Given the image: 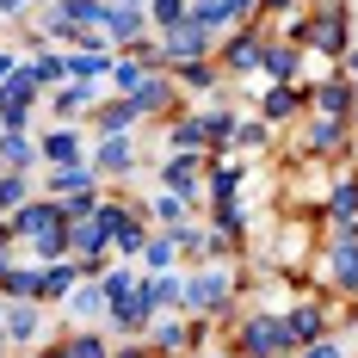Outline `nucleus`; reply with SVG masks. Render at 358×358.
Wrapping results in <instances>:
<instances>
[{
  "label": "nucleus",
  "mask_w": 358,
  "mask_h": 358,
  "mask_svg": "<svg viewBox=\"0 0 358 358\" xmlns=\"http://www.w3.org/2000/svg\"><path fill=\"white\" fill-rule=\"evenodd\" d=\"M62 352H69V358H111V346L99 340V334H93V327H80V334H74Z\"/></svg>",
  "instance_id": "nucleus-29"
},
{
  "label": "nucleus",
  "mask_w": 358,
  "mask_h": 358,
  "mask_svg": "<svg viewBox=\"0 0 358 358\" xmlns=\"http://www.w3.org/2000/svg\"><path fill=\"white\" fill-rule=\"evenodd\" d=\"M296 43H315V50H346V6H322V13H309V19H296L290 25Z\"/></svg>",
  "instance_id": "nucleus-3"
},
{
  "label": "nucleus",
  "mask_w": 358,
  "mask_h": 358,
  "mask_svg": "<svg viewBox=\"0 0 358 358\" xmlns=\"http://www.w3.org/2000/svg\"><path fill=\"white\" fill-rule=\"evenodd\" d=\"M106 222H99V210L93 216H80V222H69V253L74 259H99V253H106Z\"/></svg>",
  "instance_id": "nucleus-7"
},
{
  "label": "nucleus",
  "mask_w": 358,
  "mask_h": 358,
  "mask_svg": "<svg viewBox=\"0 0 358 358\" xmlns=\"http://www.w3.org/2000/svg\"><path fill=\"white\" fill-rule=\"evenodd\" d=\"M161 185H167L173 198H192V192H198V161H192V155L167 161V167H161Z\"/></svg>",
  "instance_id": "nucleus-15"
},
{
  "label": "nucleus",
  "mask_w": 358,
  "mask_h": 358,
  "mask_svg": "<svg viewBox=\"0 0 358 358\" xmlns=\"http://www.w3.org/2000/svg\"><path fill=\"white\" fill-rule=\"evenodd\" d=\"M210 43H216L210 31H198V25L185 19V25H173V31L161 37V62H173V69H185V62H204V56H210Z\"/></svg>",
  "instance_id": "nucleus-6"
},
{
  "label": "nucleus",
  "mask_w": 358,
  "mask_h": 358,
  "mask_svg": "<svg viewBox=\"0 0 358 358\" xmlns=\"http://www.w3.org/2000/svg\"><path fill=\"white\" fill-rule=\"evenodd\" d=\"M185 6H192V0H155V6H148V25L173 31V25H185Z\"/></svg>",
  "instance_id": "nucleus-30"
},
{
  "label": "nucleus",
  "mask_w": 358,
  "mask_h": 358,
  "mask_svg": "<svg viewBox=\"0 0 358 358\" xmlns=\"http://www.w3.org/2000/svg\"><path fill=\"white\" fill-rule=\"evenodd\" d=\"M93 99H99V80H93V87H87V80H74V87L56 93V117H74V111H87Z\"/></svg>",
  "instance_id": "nucleus-23"
},
{
  "label": "nucleus",
  "mask_w": 358,
  "mask_h": 358,
  "mask_svg": "<svg viewBox=\"0 0 358 358\" xmlns=\"http://www.w3.org/2000/svg\"><path fill=\"white\" fill-rule=\"evenodd\" d=\"M74 285H80V266H69V259H56V266L37 272V296H62V303H69Z\"/></svg>",
  "instance_id": "nucleus-13"
},
{
  "label": "nucleus",
  "mask_w": 358,
  "mask_h": 358,
  "mask_svg": "<svg viewBox=\"0 0 358 358\" xmlns=\"http://www.w3.org/2000/svg\"><path fill=\"white\" fill-rule=\"evenodd\" d=\"M0 6H25V0H0Z\"/></svg>",
  "instance_id": "nucleus-40"
},
{
  "label": "nucleus",
  "mask_w": 358,
  "mask_h": 358,
  "mask_svg": "<svg viewBox=\"0 0 358 358\" xmlns=\"http://www.w3.org/2000/svg\"><path fill=\"white\" fill-rule=\"evenodd\" d=\"M259 74H272L278 87L296 80V50H290V43H266V50H259Z\"/></svg>",
  "instance_id": "nucleus-14"
},
{
  "label": "nucleus",
  "mask_w": 358,
  "mask_h": 358,
  "mask_svg": "<svg viewBox=\"0 0 358 358\" xmlns=\"http://www.w3.org/2000/svg\"><path fill=\"white\" fill-rule=\"evenodd\" d=\"M19 204H25V179L6 173V179H0V210H19Z\"/></svg>",
  "instance_id": "nucleus-34"
},
{
  "label": "nucleus",
  "mask_w": 358,
  "mask_h": 358,
  "mask_svg": "<svg viewBox=\"0 0 358 358\" xmlns=\"http://www.w3.org/2000/svg\"><path fill=\"white\" fill-rule=\"evenodd\" d=\"M179 80H185L192 93H210V87H216V62H185V69H179Z\"/></svg>",
  "instance_id": "nucleus-32"
},
{
  "label": "nucleus",
  "mask_w": 358,
  "mask_h": 358,
  "mask_svg": "<svg viewBox=\"0 0 358 358\" xmlns=\"http://www.w3.org/2000/svg\"><path fill=\"white\" fill-rule=\"evenodd\" d=\"M143 296H148V309H173V303H185V278H143Z\"/></svg>",
  "instance_id": "nucleus-17"
},
{
  "label": "nucleus",
  "mask_w": 358,
  "mask_h": 358,
  "mask_svg": "<svg viewBox=\"0 0 358 358\" xmlns=\"http://www.w3.org/2000/svg\"><path fill=\"white\" fill-rule=\"evenodd\" d=\"M13 229L31 235V241H43V235H56V229H69V222H62V204H25Z\"/></svg>",
  "instance_id": "nucleus-9"
},
{
  "label": "nucleus",
  "mask_w": 358,
  "mask_h": 358,
  "mask_svg": "<svg viewBox=\"0 0 358 358\" xmlns=\"http://www.w3.org/2000/svg\"><path fill=\"white\" fill-rule=\"evenodd\" d=\"M0 161H6V173H13V167H31V161H37V143L25 136V130H6V136H0Z\"/></svg>",
  "instance_id": "nucleus-19"
},
{
  "label": "nucleus",
  "mask_w": 358,
  "mask_h": 358,
  "mask_svg": "<svg viewBox=\"0 0 358 358\" xmlns=\"http://www.w3.org/2000/svg\"><path fill=\"white\" fill-rule=\"evenodd\" d=\"M69 309H74V315H80V322H93V315H99V309H106V290H99V285H74V296H69Z\"/></svg>",
  "instance_id": "nucleus-26"
},
{
  "label": "nucleus",
  "mask_w": 358,
  "mask_h": 358,
  "mask_svg": "<svg viewBox=\"0 0 358 358\" xmlns=\"http://www.w3.org/2000/svg\"><path fill=\"white\" fill-rule=\"evenodd\" d=\"M6 69H13V56H0V74H6Z\"/></svg>",
  "instance_id": "nucleus-39"
},
{
  "label": "nucleus",
  "mask_w": 358,
  "mask_h": 358,
  "mask_svg": "<svg viewBox=\"0 0 358 358\" xmlns=\"http://www.w3.org/2000/svg\"><path fill=\"white\" fill-rule=\"evenodd\" d=\"M346 130H352L346 117H315V130H309V148H315V155H327V148L346 143Z\"/></svg>",
  "instance_id": "nucleus-24"
},
{
  "label": "nucleus",
  "mask_w": 358,
  "mask_h": 358,
  "mask_svg": "<svg viewBox=\"0 0 358 358\" xmlns=\"http://www.w3.org/2000/svg\"><path fill=\"white\" fill-rule=\"evenodd\" d=\"M43 155H50L56 167H80V136H74V130H50V136H43Z\"/></svg>",
  "instance_id": "nucleus-22"
},
{
  "label": "nucleus",
  "mask_w": 358,
  "mask_h": 358,
  "mask_svg": "<svg viewBox=\"0 0 358 358\" xmlns=\"http://www.w3.org/2000/svg\"><path fill=\"white\" fill-rule=\"evenodd\" d=\"M259 50H266V31H235L229 37V50H222V69H235V74H253L259 69Z\"/></svg>",
  "instance_id": "nucleus-8"
},
{
  "label": "nucleus",
  "mask_w": 358,
  "mask_h": 358,
  "mask_svg": "<svg viewBox=\"0 0 358 358\" xmlns=\"http://www.w3.org/2000/svg\"><path fill=\"white\" fill-rule=\"evenodd\" d=\"M143 80H148V69L136 62V56H130V62H111V93H117V99H136Z\"/></svg>",
  "instance_id": "nucleus-18"
},
{
  "label": "nucleus",
  "mask_w": 358,
  "mask_h": 358,
  "mask_svg": "<svg viewBox=\"0 0 358 358\" xmlns=\"http://www.w3.org/2000/svg\"><path fill=\"white\" fill-rule=\"evenodd\" d=\"M266 6H278V13H285V6H296V0H266Z\"/></svg>",
  "instance_id": "nucleus-38"
},
{
  "label": "nucleus",
  "mask_w": 358,
  "mask_h": 358,
  "mask_svg": "<svg viewBox=\"0 0 358 358\" xmlns=\"http://www.w3.org/2000/svg\"><path fill=\"white\" fill-rule=\"evenodd\" d=\"M130 167H136L130 136H106V143H99V173H130Z\"/></svg>",
  "instance_id": "nucleus-16"
},
{
  "label": "nucleus",
  "mask_w": 358,
  "mask_h": 358,
  "mask_svg": "<svg viewBox=\"0 0 358 358\" xmlns=\"http://www.w3.org/2000/svg\"><path fill=\"white\" fill-rule=\"evenodd\" d=\"M229 296H235V278L229 272H192L185 278V309H192V322H204V315H222L229 309Z\"/></svg>",
  "instance_id": "nucleus-2"
},
{
  "label": "nucleus",
  "mask_w": 358,
  "mask_h": 358,
  "mask_svg": "<svg viewBox=\"0 0 358 358\" xmlns=\"http://www.w3.org/2000/svg\"><path fill=\"white\" fill-rule=\"evenodd\" d=\"M93 185H99V167H87V161H80V167H56V179H50L56 204H62V198H87Z\"/></svg>",
  "instance_id": "nucleus-11"
},
{
  "label": "nucleus",
  "mask_w": 358,
  "mask_h": 358,
  "mask_svg": "<svg viewBox=\"0 0 358 358\" xmlns=\"http://www.w3.org/2000/svg\"><path fill=\"white\" fill-rule=\"evenodd\" d=\"M111 358H148V346H124V352H111Z\"/></svg>",
  "instance_id": "nucleus-36"
},
{
  "label": "nucleus",
  "mask_w": 358,
  "mask_h": 358,
  "mask_svg": "<svg viewBox=\"0 0 358 358\" xmlns=\"http://www.w3.org/2000/svg\"><path fill=\"white\" fill-rule=\"evenodd\" d=\"M130 124H136V106H130V99H117V106L99 111V130H106V136H124Z\"/></svg>",
  "instance_id": "nucleus-28"
},
{
  "label": "nucleus",
  "mask_w": 358,
  "mask_h": 358,
  "mask_svg": "<svg viewBox=\"0 0 358 358\" xmlns=\"http://www.w3.org/2000/svg\"><path fill=\"white\" fill-rule=\"evenodd\" d=\"M148 31V6L143 0H106V13H99V37L106 43H136Z\"/></svg>",
  "instance_id": "nucleus-4"
},
{
  "label": "nucleus",
  "mask_w": 358,
  "mask_h": 358,
  "mask_svg": "<svg viewBox=\"0 0 358 358\" xmlns=\"http://www.w3.org/2000/svg\"><path fill=\"white\" fill-rule=\"evenodd\" d=\"M290 111H296V87H266V99H259V124H285Z\"/></svg>",
  "instance_id": "nucleus-20"
},
{
  "label": "nucleus",
  "mask_w": 358,
  "mask_h": 358,
  "mask_svg": "<svg viewBox=\"0 0 358 358\" xmlns=\"http://www.w3.org/2000/svg\"><path fill=\"white\" fill-rule=\"evenodd\" d=\"M130 106H136V117H148V111H167V106H173V87H167V80H143V93H136Z\"/></svg>",
  "instance_id": "nucleus-25"
},
{
  "label": "nucleus",
  "mask_w": 358,
  "mask_h": 358,
  "mask_svg": "<svg viewBox=\"0 0 358 358\" xmlns=\"http://www.w3.org/2000/svg\"><path fill=\"white\" fill-rule=\"evenodd\" d=\"M204 143H210L204 117H179V124H173V148H185V155H192V148H204Z\"/></svg>",
  "instance_id": "nucleus-27"
},
{
  "label": "nucleus",
  "mask_w": 358,
  "mask_h": 358,
  "mask_svg": "<svg viewBox=\"0 0 358 358\" xmlns=\"http://www.w3.org/2000/svg\"><path fill=\"white\" fill-rule=\"evenodd\" d=\"M0 334H6V340H19V346H31L37 334H43V322H37L31 303H6V315H0Z\"/></svg>",
  "instance_id": "nucleus-12"
},
{
  "label": "nucleus",
  "mask_w": 358,
  "mask_h": 358,
  "mask_svg": "<svg viewBox=\"0 0 358 358\" xmlns=\"http://www.w3.org/2000/svg\"><path fill=\"white\" fill-rule=\"evenodd\" d=\"M315 106H322V117H352L358 87L352 80H315Z\"/></svg>",
  "instance_id": "nucleus-10"
},
{
  "label": "nucleus",
  "mask_w": 358,
  "mask_h": 358,
  "mask_svg": "<svg viewBox=\"0 0 358 358\" xmlns=\"http://www.w3.org/2000/svg\"><path fill=\"white\" fill-rule=\"evenodd\" d=\"M0 136H6V124H0Z\"/></svg>",
  "instance_id": "nucleus-41"
},
{
  "label": "nucleus",
  "mask_w": 358,
  "mask_h": 358,
  "mask_svg": "<svg viewBox=\"0 0 358 358\" xmlns=\"http://www.w3.org/2000/svg\"><path fill=\"white\" fill-rule=\"evenodd\" d=\"M235 358H290V334H285V315H248L235 327Z\"/></svg>",
  "instance_id": "nucleus-1"
},
{
  "label": "nucleus",
  "mask_w": 358,
  "mask_h": 358,
  "mask_svg": "<svg viewBox=\"0 0 358 358\" xmlns=\"http://www.w3.org/2000/svg\"><path fill=\"white\" fill-rule=\"evenodd\" d=\"M155 216H161V222H185V198H173V192H161V198H155Z\"/></svg>",
  "instance_id": "nucleus-33"
},
{
  "label": "nucleus",
  "mask_w": 358,
  "mask_h": 358,
  "mask_svg": "<svg viewBox=\"0 0 358 358\" xmlns=\"http://www.w3.org/2000/svg\"><path fill=\"white\" fill-rule=\"evenodd\" d=\"M173 253H179V241H173V235H155V241L143 248V259L155 266V272H167V266H173Z\"/></svg>",
  "instance_id": "nucleus-31"
},
{
  "label": "nucleus",
  "mask_w": 358,
  "mask_h": 358,
  "mask_svg": "<svg viewBox=\"0 0 358 358\" xmlns=\"http://www.w3.org/2000/svg\"><path fill=\"white\" fill-rule=\"evenodd\" d=\"M285 334H290V352H303V346L327 340V334H334V322H327V309L315 303V296H303V303L285 315Z\"/></svg>",
  "instance_id": "nucleus-5"
},
{
  "label": "nucleus",
  "mask_w": 358,
  "mask_h": 358,
  "mask_svg": "<svg viewBox=\"0 0 358 358\" xmlns=\"http://www.w3.org/2000/svg\"><path fill=\"white\" fill-rule=\"evenodd\" d=\"M346 62H352V87H358V50H352V56H346Z\"/></svg>",
  "instance_id": "nucleus-37"
},
{
  "label": "nucleus",
  "mask_w": 358,
  "mask_h": 358,
  "mask_svg": "<svg viewBox=\"0 0 358 358\" xmlns=\"http://www.w3.org/2000/svg\"><path fill=\"white\" fill-rule=\"evenodd\" d=\"M148 346H155V352H179V346H192V322H155V327H148Z\"/></svg>",
  "instance_id": "nucleus-21"
},
{
  "label": "nucleus",
  "mask_w": 358,
  "mask_h": 358,
  "mask_svg": "<svg viewBox=\"0 0 358 358\" xmlns=\"http://www.w3.org/2000/svg\"><path fill=\"white\" fill-rule=\"evenodd\" d=\"M296 358H346V352H340L334 340H315V346H303V352H296Z\"/></svg>",
  "instance_id": "nucleus-35"
}]
</instances>
